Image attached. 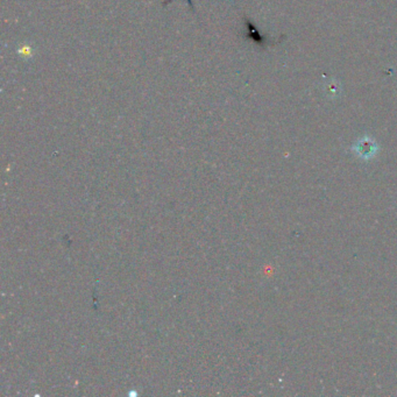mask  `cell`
I'll return each mask as SVG.
<instances>
[{
    "instance_id": "1",
    "label": "cell",
    "mask_w": 397,
    "mask_h": 397,
    "mask_svg": "<svg viewBox=\"0 0 397 397\" xmlns=\"http://www.w3.org/2000/svg\"><path fill=\"white\" fill-rule=\"evenodd\" d=\"M378 144H376L373 139L368 138V136L360 139L352 147V151L355 154H357L360 159L363 160H370L371 158H374L376 153H378Z\"/></svg>"
}]
</instances>
